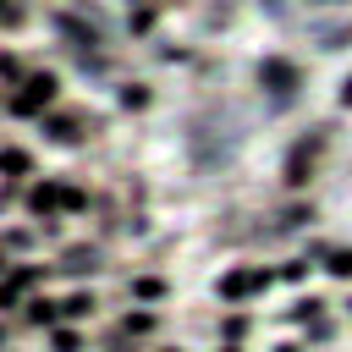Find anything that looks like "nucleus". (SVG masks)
Here are the masks:
<instances>
[{
  "instance_id": "obj_1",
  "label": "nucleus",
  "mask_w": 352,
  "mask_h": 352,
  "mask_svg": "<svg viewBox=\"0 0 352 352\" xmlns=\"http://www.w3.org/2000/svg\"><path fill=\"white\" fill-rule=\"evenodd\" d=\"M22 88H28V94H16V110H38V104L55 99V77H50V72H44V77H28Z\"/></svg>"
},
{
  "instance_id": "obj_2",
  "label": "nucleus",
  "mask_w": 352,
  "mask_h": 352,
  "mask_svg": "<svg viewBox=\"0 0 352 352\" xmlns=\"http://www.w3.org/2000/svg\"><path fill=\"white\" fill-rule=\"evenodd\" d=\"M258 82H275V94H286V88H297V66H286V60H264V66H258Z\"/></svg>"
},
{
  "instance_id": "obj_3",
  "label": "nucleus",
  "mask_w": 352,
  "mask_h": 352,
  "mask_svg": "<svg viewBox=\"0 0 352 352\" xmlns=\"http://www.w3.org/2000/svg\"><path fill=\"white\" fill-rule=\"evenodd\" d=\"M258 286H270V275H264V270H248V275H226V280H220V292H226V297H248V292H258Z\"/></svg>"
},
{
  "instance_id": "obj_4",
  "label": "nucleus",
  "mask_w": 352,
  "mask_h": 352,
  "mask_svg": "<svg viewBox=\"0 0 352 352\" xmlns=\"http://www.w3.org/2000/svg\"><path fill=\"white\" fill-rule=\"evenodd\" d=\"M60 314H66V319H82V314H94V297H88V292H72V297L60 302Z\"/></svg>"
},
{
  "instance_id": "obj_5",
  "label": "nucleus",
  "mask_w": 352,
  "mask_h": 352,
  "mask_svg": "<svg viewBox=\"0 0 352 352\" xmlns=\"http://www.w3.org/2000/svg\"><path fill=\"white\" fill-rule=\"evenodd\" d=\"M330 275L352 280V248H336V253H330Z\"/></svg>"
},
{
  "instance_id": "obj_6",
  "label": "nucleus",
  "mask_w": 352,
  "mask_h": 352,
  "mask_svg": "<svg viewBox=\"0 0 352 352\" xmlns=\"http://www.w3.org/2000/svg\"><path fill=\"white\" fill-rule=\"evenodd\" d=\"M121 104H126V110H143V104H148V88H143V82H132V88L121 94Z\"/></svg>"
},
{
  "instance_id": "obj_7",
  "label": "nucleus",
  "mask_w": 352,
  "mask_h": 352,
  "mask_svg": "<svg viewBox=\"0 0 352 352\" xmlns=\"http://www.w3.org/2000/svg\"><path fill=\"white\" fill-rule=\"evenodd\" d=\"M50 132H55L60 143H77V138H82V132H77V121H66V116H60V121H50Z\"/></svg>"
},
{
  "instance_id": "obj_8",
  "label": "nucleus",
  "mask_w": 352,
  "mask_h": 352,
  "mask_svg": "<svg viewBox=\"0 0 352 352\" xmlns=\"http://www.w3.org/2000/svg\"><path fill=\"white\" fill-rule=\"evenodd\" d=\"M66 270H94V248H72L66 253Z\"/></svg>"
},
{
  "instance_id": "obj_9",
  "label": "nucleus",
  "mask_w": 352,
  "mask_h": 352,
  "mask_svg": "<svg viewBox=\"0 0 352 352\" xmlns=\"http://www.w3.org/2000/svg\"><path fill=\"white\" fill-rule=\"evenodd\" d=\"M28 319L33 324H55V302H28Z\"/></svg>"
},
{
  "instance_id": "obj_10",
  "label": "nucleus",
  "mask_w": 352,
  "mask_h": 352,
  "mask_svg": "<svg viewBox=\"0 0 352 352\" xmlns=\"http://www.w3.org/2000/svg\"><path fill=\"white\" fill-rule=\"evenodd\" d=\"M0 170H28V154L22 148H0Z\"/></svg>"
},
{
  "instance_id": "obj_11",
  "label": "nucleus",
  "mask_w": 352,
  "mask_h": 352,
  "mask_svg": "<svg viewBox=\"0 0 352 352\" xmlns=\"http://www.w3.org/2000/svg\"><path fill=\"white\" fill-rule=\"evenodd\" d=\"M0 22L16 28V22H22V6H16V0H0Z\"/></svg>"
},
{
  "instance_id": "obj_12",
  "label": "nucleus",
  "mask_w": 352,
  "mask_h": 352,
  "mask_svg": "<svg viewBox=\"0 0 352 352\" xmlns=\"http://www.w3.org/2000/svg\"><path fill=\"white\" fill-rule=\"evenodd\" d=\"M121 330H138V336H143V330H154V319H148V314H126V324H121Z\"/></svg>"
},
{
  "instance_id": "obj_13",
  "label": "nucleus",
  "mask_w": 352,
  "mask_h": 352,
  "mask_svg": "<svg viewBox=\"0 0 352 352\" xmlns=\"http://www.w3.org/2000/svg\"><path fill=\"white\" fill-rule=\"evenodd\" d=\"M132 292H138V297H160L165 286H160V280H132Z\"/></svg>"
},
{
  "instance_id": "obj_14",
  "label": "nucleus",
  "mask_w": 352,
  "mask_h": 352,
  "mask_svg": "<svg viewBox=\"0 0 352 352\" xmlns=\"http://www.w3.org/2000/svg\"><path fill=\"white\" fill-rule=\"evenodd\" d=\"M341 104H352V77H346V88H341Z\"/></svg>"
},
{
  "instance_id": "obj_15",
  "label": "nucleus",
  "mask_w": 352,
  "mask_h": 352,
  "mask_svg": "<svg viewBox=\"0 0 352 352\" xmlns=\"http://www.w3.org/2000/svg\"><path fill=\"white\" fill-rule=\"evenodd\" d=\"M280 352H292V346H280Z\"/></svg>"
},
{
  "instance_id": "obj_16",
  "label": "nucleus",
  "mask_w": 352,
  "mask_h": 352,
  "mask_svg": "<svg viewBox=\"0 0 352 352\" xmlns=\"http://www.w3.org/2000/svg\"><path fill=\"white\" fill-rule=\"evenodd\" d=\"M226 352H236V346H226Z\"/></svg>"
}]
</instances>
